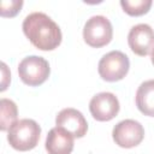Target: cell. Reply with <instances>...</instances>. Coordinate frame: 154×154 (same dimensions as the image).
Masks as SVG:
<instances>
[{
  "mask_svg": "<svg viewBox=\"0 0 154 154\" xmlns=\"http://www.w3.org/2000/svg\"><path fill=\"white\" fill-rule=\"evenodd\" d=\"M23 32L40 51H53L61 43L59 25L43 12H32L23 20Z\"/></svg>",
  "mask_w": 154,
  "mask_h": 154,
  "instance_id": "1",
  "label": "cell"
},
{
  "mask_svg": "<svg viewBox=\"0 0 154 154\" xmlns=\"http://www.w3.org/2000/svg\"><path fill=\"white\" fill-rule=\"evenodd\" d=\"M41 128L34 119H19L12 124L7 132L10 146L19 152H26L35 148L38 143Z\"/></svg>",
  "mask_w": 154,
  "mask_h": 154,
  "instance_id": "2",
  "label": "cell"
},
{
  "mask_svg": "<svg viewBox=\"0 0 154 154\" xmlns=\"http://www.w3.org/2000/svg\"><path fill=\"white\" fill-rule=\"evenodd\" d=\"M51 73L48 61L37 55H29L24 58L18 65V75L23 83L29 87L41 85L47 81Z\"/></svg>",
  "mask_w": 154,
  "mask_h": 154,
  "instance_id": "3",
  "label": "cell"
},
{
  "mask_svg": "<svg viewBox=\"0 0 154 154\" xmlns=\"http://www.w3.org/2000/svg\"><path fill=\"white\" fill-rule=\"evenodd\" d=\"M129 67L130 61L126 54L120 51H111L100 59L97 71L103 81L117 82L126 76Z\"/></svg>",
  "mask_w": 154,
  "mask_h": 154,
  "instance_id": "4",
  "label": "cell"
},
{
  "mask_svg": "<svg viewBox=\"0 0 154 154\" xmlns=\"http://www.w3.org/2000/svg\"><path fill=\"white\" fill-rule=\"evenodd\" d=\"M113 36V28L108 18L105 16L90 17L83 28V38L87 45L100 48L108 45Z\"/></svg>",
  "mask_w": 154,
  "mask_h": 154,
  "instance_id": "5",
  "label": "cell"
},
{
  "mask_svg": "<svg viewBox=\"0 0 154 154\" xmlns=\"http://www.w3.org/2000/svg\"><path fill=\"white\" fill-rule=\"evenodd\" d=\"M116 144L122 148H132L138 146L144 137V129L137 120L125 119L119 122L112 131Z\"/></svg>",
  "mask_w": 154,
  "mask_h": 154,
  "instance_id": "6",
  "label": "cell"
},
{
  "mask_svg": "<svg viewBox=\"0 0 154 154\" xmlns=\"http://www.w3.org/2000/svg\"><path fill=\"white\" fill-rule=\"evenodd\" d=\"M120 105L118 97L109 91H102L94 95L89 102V111L94 119L99 122H108L119 112Z\"/></svg>",
  "mask_w": 154,
  "mask_h": 154,
  "instance_id": "7",
  "label": "cell"
},
{
  "mask_svg": "<svg viewBox=\"0 0 154 154\" xmlns=\"http://www.w3.org/2000/svg\"><path fill=\"white\" fill-rule=\"evenodd\" d=\"M128 43L135 54L140 57L148 55L154 48V30L148 24H137L130 29Z\"/></svg>",
  "mask_w": 154,
  "mask_h": 154,
  "instance_id": "8",
  "label": "cell"
},
{
  "mask_svg": "<svg viewBox=\"0 0 154 154\" xmlns=\"http://www.w3.org/2000/svg\"><path fill=\"white\" fill-rule=\"evenodd\" d=\"M57 126H60L69 131L73 137L81 138L88 131V123L84 116L76 108H64L55 118Z\"/></svg>",
  "mask_w": 154,
  "mask_h": 154,
  "instance_id": "9",
  "label": "cell"
},
{
  "mask_svg": "<svg viewBox=\"0 0 154 154\" xmlns=\"http://www.w3.org/2000/svg\"><path fill=\"white\" fill-rule=\"evenodd\" d=\"M73 136L60 126L49 130L46 138V150L48 154H71L73 150Z\"/></svg>",
  "mask_w": 154,
  "mask_h": 154,
  "instance_id": "10",
  "label": "cell"
},
{
  "mask_svg": "<svg viewBox=\"0 0 154 154\" xmlns=\"http://www.w3.org/2000/svg\"><path fill=\"white\" fill-rule=\"evenodd\" d=\"M136 106L144 116L154 117V79L141 83L136 91Z\"/></svg>",
  "mask_w": 154,
  "mask_h": 154,
  "instance_id": "11",
  "label": "cell"
},
{
  "mask_svg": "<svg viewBox=\"0 0 154 154\" xmlns=\"http://www.w3.org/2000/svg\"><path fill=\"white\" fill-rule=\"evenodd\" d=\"M0 109H1L0 129L2 131H6L12 126L13 123L17 122V116H18L17 105L12 100L4 97L0 100Z\"/></svg>",
  "mask_w": 154,
  "mask_h": 154,
  "instance_id": "12",
  "label": "cell"
},
{
  "mask_svg": "<svg viewBox=\"0 0 154 154\" xmlns=\"http://www.w3.org/2000/svg\"><path fill=\"white\" fill-rule=\"evenodd\" d=\"M152 4H153L152 0H122L120 1V6L123 7L124 12L134 17L146 14L149 11Z\"/></svg>",
  "mask_w": 154,
  "mask_h": 154,
  "instance_id": "13",
  "label": "cell"
},
{
  "mask_svg": "<svg viewBox=\"0 0 154 154\" xmlns=\"http://www.w3.org/2000/svg\"><path fill=\"white\" fill-rule=\"evenodd\" d=\"M23 1L22 0H10V1H1V10L0 13L2 17H14L22 8Z\"/></svg>",
  "mask_w": 154,
  "mask_h": 154,
  "instance_id": "14",
  "label": "cell"
},
{
  "mask_svg": "<svg viewBox=\"0 0 154 154\" xmlns=\"http://www.w3.org/2000/svg\"><path fill=\"white\" fill-rule=\"evenodd\" d=\"M1 67H2V81H1V91H4L6 88H7V84L11 79V76H10V71L6 66L5 63H1Z\"/></svg>",
  "mask_w": 154,
  "mask_h": 154,
  "instance_id": "15",
  "label": "cell"
},
{
  "mask_svg": "<svg viewBox=\"0 0 154 154\" xmlns=\"http://www.w3.org/2000/svg\"><path fill=\"white\" fill-rule=\"evenodd\" d=\"M150 60H152V64L154 65V48H153L152 52H150Z\"/></svg>",
  "mask_w": 154,
  "mask_h": 154,
  "instance_id": "16",
  "label": "cell"
}]
</instances>
